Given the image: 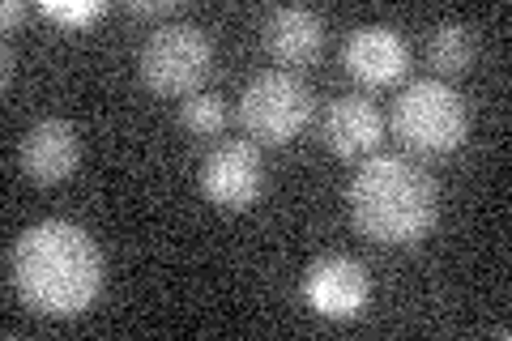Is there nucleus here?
<instances>
[{
    "instance_id": "10",
    "label": "nucleus",
    "mask_w": 512,
    "mask_h": 341,
    "mask_svg": "<svg viewBox=\"0 0 512 341\" xmlns=\"http://www.w3.org/2000/svg\"><path fill=\"white\" fill-rule=\"evenodd\" d=\"M384 137V116L372 99L363 94H342L338 103H329L325 111V141L338 158H359L372 154Z\"/></svg>"
},
{
    "instance_id": "11",
    "label": "nucleus",
    "mask_w": 512,
    "mask_h": 341,
    "mask_svg": "<svg viewBox=\"0 0 512 341\" xmlns=\"http://www.w3.org/2000/svg\"><path fill=\"white\" fill-rule=\"evenodd\" d=\"M320 39H325V22H320L316 9H303V5H282V9H269V18L261 26V43L265 52L282 60V64H308L320 52Z\"/></svg>"
},
{
    "instance_id": "14",
    "label": "nucleus",
    "mask_w": 512,
    "mask_h": 341,
    "mask_svg": "<svg viewBox=\"0 0 512 341\" xmlns=\"http://www.w3.org/2000/svg\"><path fill=\"white\" fill-rule=\"evenodd\" d=\"M103 0H77V5H69V0H43V13L52 22H60V26H86V22H94V18H103Z\"/></svg>"
},
{
    "instance_id": "4",
    "label": "nucleus",
    "mask_w": 512,
    "mask_h": 341,
    "mask_svg": "<svg viewBox=\"0 0 512 341\" xmlns=\"http://www.w3.org/2000/svg\"><path fill=\"white\" fill-rule=\"evenodd\" d=\"M210 64H214V43L201 26H188V22H171V26H158L154 35L141 43V81L154 90V94H188L210 77Z\"/></svg>"
},
{
    "instance_id": "1",
    "label": "nucleus",
    "mask_w": 512,
    "mask_h": 341,
    "mask_svg": "<svg viewBox=\"0 0 512 341\" xmlns=\"http://www.w3.org/2000/svg\"><path fill=\"white\" fill-rule=\"evenodd\" d=\"M18 299L39 316H82L103 290V252L77 222L47 218L26 226L9 252Z\"/></svg>"
},
{
    "instance_id": "7",
    "label": "nucleus",
    "mask_w": 512,
    "mask_h": 341,
    "mask_svg": "<svg viewBox=\"0 0 512 341\" xmlns=\"http://www.w3.org/2000/svg\"><path fill=\"white\" fill-rule=\"evenodd\" d=\"M265 188V167L256 145L248 141H222L201 162V192L218 209H248Z\"/></svg>"
},
{
    "instance_id": "5",
    "label": "nucleus",
    "mask_w": 512,
    "mask_h": 341,
    "mask_svg": "<svg viewBox=\"0 0 512 341\" xmlns=\"http://www.w3.org/2000/svg\"><path fill=\"white\" fill-rule=\"evenodd\" d=\"M239 120L261 145H286L312 124V90L295 73H261L239 99Z\"/></svg>"
},
{
    "instance_id": "9",
    "label": "nucleus",
    "mask_w": 512,
    "mask_h": 341,
    "mask_svg": "<svg viewBox=\"0 0 512 341\" xmlns=\"http://www.w3.org/2000/svg\"><path fill=\"white\" fill-rule=\"evenodd\" d=\"M77 158H82V141H77V128L60 116H47L39 124H30V133L22 137V171L35 184H60L77 171Z\"/></svg>"
},
{
    "instance_id": "3",
    "label": "nucleus",
    "mask_w": 512,
    "mask_h": 341,
    "mask_svg": "<svg viewBox=\"0 0 512 341\" xmlns=\"http://www.w3.org/2000/svg\"><path fill=\"white\" fill-rule=\"evenodd\" d=\"M466 128H470L466 99L448 81L419 77L393 103V133L414 154H453L466 141Z\"/></svg>"
},
{
    "instance_id": "15",
    "label": "nucleus",
    "mask_w": 512,
    "mask_h": 341,
    "mask_svg": "<svg viewBox=\"0 0 512 341\" xmlns=\"http://www.w3.org/2000/svg\"><path fill=\"white\" fill-rule=\"evenodd\" d=\"M0 18H5V26H13V22H22V18H26V5H22V0H9V5H5V9H0Z\"/></svg>"
},
{
    "instance_id": "6",
    "label": "nucleus",
    "mask_w": 512,
    "mask_h": 341,
    "mask_svg": "<svg viewBox=\"0 0 512 341\" xmlns=\"http://www.w3.org/2000/svg\"><path fill=\"white\" fill-rule=\"evenodd\" d=\"M303 299L325 320H355L372 299V282L355 256H320L303 273Z\"/></svg>"
},
{
    "instance_id": "2",
    "label": "nucleus",
    "mask_w": 512,
    "mask_h": 341,
    "mask_svg": "<svg viewBox=\"0 0 512 341\" xmlns=\"http://www.w3.org/2000/svg\"><path fill=\"white\" fill-rule=\"evenodd\" d=\"M350 222L376 243H419L436 226V180L410 158L372 154L350 180Z\"/></svg>"
},
{
    "instance_id": "12",
    "label": "nucleus",
    "mask_w": 512,
    "mask_h": 341,
    "mask_svg": "<svg viewBox=\"0 0 512 341\" xmlns=\"http://www.w3.org/2000/svg\"><path fill=\"white\" fill-rule=\"evenodd\" d=\"M474 52H478V43H474V30H470V26H461V22H440L436 30H431L427 56H431V64H436L440 73H448V77L466 73L470 64H474Z\"/></svg>"
},
{
    "instance_id": "8",
    "label": "nucleus",
    "mask_w": 512,
    "mask_h": 341,
    "mask_svg": "<svg viewBox=\"0 0 512 341\" xmlns=\"http://www.w3.org/2000/svg\"><path fill=\"white\" fill-rule=\"evenodd\" d=\"M346 73L363 86H393L410 64V47L393 26H359L342 47Z\"/></svg>"
},
{
    "instance_id": "16",
    "label": "nucleus",
    "mask_w": 512,
    "mask_h": 341,
    "mask_svg": "<svg viewBox=\"0 0 512 341\" xmlns=\"http://www.w3.org/2000/svg\"><path fill=\"white\" fill-rule=\"evenodd\" d=\"M171 5L167 0H158V5H128V13H137V18H146V13H167Z\"/></svg>"
},
{
    "instance_id": "13",
    "label": "nucleus",
    "mask_w": 512,
    "mask_h": 341,
    "mask_svg": "<svg viewBox=\"0 0 512 341\" xmlns=\"http://www.w3.org/2000/svg\"><path fill=\"white\" fill-rule=\"evenodd\" d=\"M180 120L188 133H197V137H214L222 120H227V111H222V103L214 99V94H188V103L180 107Z\"/></svg>"
}]
</instances>
